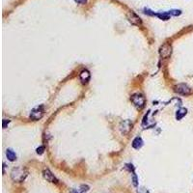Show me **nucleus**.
<instances>
[{
  "label": "nucleus",
  "mask_w": 193,
  "mask_h": 193,
  "mask_svg": "<svg viewBox=\"0 0 193 193\" xmlns=\"http://www.w3.org/2000/svg\"><path fill=\"white\" fill-rule=\"evenodd\" d=\"M131 102H133V104L135 105L137 108H143L145 106V103H146V99L145 96L142 95V94H139V93H136V94H133L131 96Z\"/></svg>",
  "instance_id": "f03ea898"
},
{
  "label": "nucleus",
  "mask_w": 193,
  "mask_h": 193,
  "mask_svg": "<svg viewBox=\"0 0 193 193\" xmlns=\"http://www.w3.org/2000/svg\"><path fill=\"white\" fill-rule=\"evenodd\" d=\"M43 176H44V178L47 180L48 182L49 183H58V180L57 178L52 174V172L50 171L48 168L47 169H45L44 172H43Z\"/></svg>",
  "instance_id": "6e6552de"
},
{
  "label": "nucleus",
  "mask_w": 193,
  "mask_h": 193,
  "mask_svg": "<svg viewBox=\"0 0 193 193\" xmlns=\"http://www.w3.org/2000/svg\"><path fill=\"white\" fill-rule=\"evenodd\" d=\"M36 152H37L38 154H43L44 152H45V147L44 146H41V147H39V148H37Z\"/></svg>",
  "instance_id": "dca6fc26"
},
{
  "label": "nucleus",
  "mask_w": 193,
  "mask_h": 193,
  "mask_svg": "<svg viewBox=\"0 0 193 193\" xmlns=\"http://www.w3.org/2000/svg\"><path fill=\"white\" fill-rule=\"evenodd\" d=\"M187 113V109L186 108H180L179 110L176 113V119L177 120H181L183 119L184 116L186 115Z\"/></svg>",
  "instance_id": "9d476101"
},
{
  "label": "nucleus",
  "mask_w": 193,
  "mask_h": 193,
  "mask_svg": "<svg viewBox=\"0 0 193 193\" xmlns=\"http://www.w3.org/2000/svg\"><path fill=\"white\" fill-rule=\"evenodd\" d=\"M45 114V109L43 105H40V106H37L35 108H33L31 110L30 113V119L33 121H38L43 118V116Z\"/></svg>",
  "instance_id": "7ed1b4c3"
},
{
  "label": "nucleus",
  "mask_w": 193,
  "mask_h": 193,
  "mask_svg": "<svg viewBox=\"0 0 193 193\" xmlns=\"http://www.w3.org/2000/svg\"><path fill=\"white\" fill-rule=\"evenodd\" d=\"M73 193H81V192H78V191H75V190H74V191H73Z\"/></svg>",
  "instance_id": "412c9836"
},
{
  "label": "nucleus",
  "mask_w": 193,
  "mask_h": 193,
  "mask_svg": "<svg viewBox=\"0 0 193 193\" xmlns=\"http://www.w3.org/2000/svg\"><path fill=\"white\" fill-rule=\"evenodd\" d=\"M79 78L82 81V83H87L91 78V73L88 70H83L79 74Z\"/></svg>",
  "instance_id": "1a4fd4ad"
},
{
  "label": "nucleus",
  "mask_w": 193,
  "mask_h": 193,
  "mask_svg": "<svg viewBox=\"0 0 193 193\" xmlns=\"http://www.w3.org/2000/svg\"><path fill=\"white\" fill-rule=\"evenodd\" d=\"M138 193H149V191L146 189V188H140V189H138L137 191Z\"/></svg>",
  "instance_id": "a211bd4d"
},
{
  "label": "nucleus",
  "mask_w": 193,
  "mask_h": 193,
  "mask_svg": "<svg viewBox=\"0 0 193 193\" xmlns=\"http://www.w3.org/2000/svg\"><path fill=\"white\" fill-rule=\"evenodd\" d=\"M169 13H170V15H172V16H180L182 14V11L181 10H171V11H169Z\"/></svg>",
  "instance_id": "2eb2a0df"
},
{
  "label": "nucleus",
  "mask_w": 193,
  "mask_h": 193,
  "mask_svg": "<svg viewBox=\"0 0 193 193\" xmlns=\"http://www.w3.org/2000/svg\"><path fill=\"white\" fill-rule=\"evenodd\" d=\"M6 156H7V158L9 159L10 161H15L16 159V153L12 149H7Z\"/></svg>",
  "instance_id": "9b49d317"
},
{
  "label": "nucleus",
  "mask_w": 193,
  "mask_h": 193,
  "mask_svg": "<svg viewBox=\"0 0 193 193\" xmlns=\"http://www.w3.org/2000/svg\"><path fill=\"white\" fill-rule=\"evenodd\" d=\"M132 184L134 187L138 186V179H137V176L135 173H132Z\"/></svg>",
  "instance_id": "4468645a"
},
{
  "label": "nucleus",
  "mask_w": 193,
  "mask_h": 193,
  "mask_svg": "<svg viewBox=\"0 0 193 193\" xmlns=\"http://www.w3.org/2000/svg\"><path fill=\"white\" fill-rule=\"evenodd\" d=\"M175 91L183 96H188L192 94V90L186 84H178L177 86H175Z\"/></svg>",
  "instance_id": "39448f33"
},
{
  "label": "nucleus",
  "mask_w": 193,
  "mask_h": 193,
  "mask_svg": "<svg viewBox=\"0 0 193 193\" xmlns=\"http://www.w3.org/2000/svg\"><path fill=\"white\" fill-rule=\"evenodd\" d=\"M28 172L23 167H16L11 172V178L14 182L22 183L26 179Z\"/></svg>",
  "instance_id": "f257e3e1"
},
{
  "label": "nucleus",
  "mask_w": 193,
  "mask_h": 193,
  "mask_svg": "<svg viewBox=\"0 0 193 193\" xmlns=\"http://www.w3.org/2000/svg\"><path fill=\"white\" fill-rule=\"evenodd\" d=\"M128 20L131 22L132 24H134V25H141L142 24V20H141V19L134 12H132V11H129L128 13Z\"/></svg>",
  "instance_id": "0eeeda50"
},
{
  "label": "nucleus",
  "mask_w": 193,
  "mask_h": 193,
  "mask_svg": "<svg viewBox=\"0 0 193 193\" xmlns=\"http://www.w3.org/2000/svg\"><path fill=\"white\" fill-rule=\"evenodd\" d=\"M131 128H132V123L129 120H125L124 122H122V124L120 125V131L122 134H124V135H128L131 132Z\"/></svg>",
  "instance_id": "423d86ee"
},
{
  "label": "nucleus",
  "mask_w": 193,
  "mask_h": 193,
  "mask_svg": "<svg viewBox=\"0 0 193 193\" xmlns=\"http://www.w3.org/2000/svg\"><path fill=\"white\" fill-rule=\"evenodd\" d=\"M172 53V47L170 44H163L159 48V55L161 58H168Z\"/></svg>",
  "instance_id": "20e7f679"
},
{
  "label": "nucleus",
  "mask_w": 193,
  "mask_h": 193,
  "mask_svg": "<svg viewBox=\"0 0 193 193\" xmlns=\"http://www.w3.org/2000/svg\"><path fill=\"white\" fill-rule=\"evenodd\" d=\"M74 1L79 4H85L87 2V0H74Z\"/></svg>",
  "instance_id": "aec40b11"
},
{
  "label": "nucleus",
  "mask_w": 193,
  "mask_h": 193,
  "mask_svg": "<svg viewBox=\"0 0 193 193\" xmlns=\"http://www.w3.org/2000/svg\"><path fill=\"white\" fill-rule=\"evenodd\" d=\"M153 11H151L149 9H144V13L146 15H149V16H157L156 13H152Z\"/></svg>",
  "instance_id": "f3484780"
},
{
  "label": "nucleus",
  "mask_w": 193,
  "mask_h": 193,
  "mask_svg": "<svg viewBox=\"0 0 193 193\" xmlns=\"http://www.w3.org/2000/svg\"><path fill=\"white\" fill-rule=\"evenodd\" d=\"M80 188H82V191L84 192V191H87L88 189H89V186H84V184H83V186H80Z\"/></svg>",
  "instance_id": "6ab92c4d"
},
{
  "label": "nucleus",
  "mask_w": 193,
  "mask_h": 193,
  "mask_svg": "<svg viewBox=\"0 0 193 193\" xmlns=\"http://www.w3.org/2000/svg\"><path fill=\"white\" fill-rule=\"evenodd\" d=\"M142 146H143V140L141 139V137H136L132 141V147L134 149H140Z\"/></svg>",
  "instance_id": "f8f14e48"
},
{
  "label": "nucleus",
  "mask_w": 193,
  "mask_h": 193,
  "mask_svg": "<svg viewBox=\"0 0 193 193\" xmlns=\"http://www.w3.org/2000/svg\"><path fill=\"white\" fill-rule=\"evenodd\" d=\"M157 16L162 20H168L170 19L171 15H170L169 12H163V13H157Z\"/></svg>",
  "instance_id": "ddd939ff"
}]
</instances>
